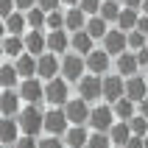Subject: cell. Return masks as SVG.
Segmentation results:
<instances>
[{"mask_svg": "<svg viewBox=\"0 0 148 148\" xmlns=\"http://www.w3.org/2000/svg\"><path fill=\"white\" fill-rule=\"evenodd\" d=\"M140 8H129V6H123V11H120V17H117V28H123V31H134L137 28V20H140Z\"/></svg>", "mask_w": 148, "mask_h": 148, "instance_id": "4316f807", "label": "cell"}, {"mask_svg": "<svg viewBox=\"0 0 148 148\" xmlns=\"http://www.w3.org/2000/svg\"><path fill=\"white\" fill-rule=\"evenodd\" d=\"M126 148H145V137H140V134H132V140L126 143Z\"/></svg>", "mask_w": 148, "mask_h": 148, "instance_id": "ab89813d", "label": "cell"}, {"mask_svg": "<svg viewBox=\"0 0 148 148\" xmlns=\"http://www.w3.org/2000/svg\"><path fill=\"white\" fill-rule=\"evenodd\" d=\"M140 11H143V14H148V0H143V6H140Z\"/></svg>", "mask_w": 148, "mask_h": 148, "instance_id": "bcb514c9", "label": "cell"}, {"mask_svg": "<svg viewBox=\"0 0 148 148\" xmlns=\"http://www.w3.org/2000/svg\"><path fill=\"white\" fill-rule=\"evenodd\" d=\"M14 64H17V70H20L23 78H34L36 75V67H39V56H34V53L25 50L20 59H14Z\"/></svg>", "mask_w": 148, "mask_h": 148, "instance_id": "44dd1931", "label": "cell"}, {"mask_svg": "<svg viewBox=\"0 0 148 148\" xmlns=\"http://www.w3.org/2000/svg\"><path fill=\"white\" fill-rule=\"evenodd\" d=\"M115 70L123 75V78H129V75H137V70H140L137 53H134V50H126V53L115 56Z\"/></svg>", "mask_w": 148, "mask_h": 148, "instance_id": "e0dca14e", "label": "cell"}, {"mask_svg": "<svg viewBox=\"0 0 148 148\" xmlns=\"http://www.w3.org/2000/svg\"><path fill=\"white\" fill-rule=\"evenodd\" d=\"M20 95H23L25 103H42V101H45V81H42L39 75L23 78V81H20Z\"/></svg>", "mask_w": 148, "mask_h": 148, "instance_id": "30bf717a", "label": "cell"}, {"mask_svg": "<svg viewBox=\"0 0 148 148\" xmlns=\"http://www.w3.org/2000/svg\"><path fill=\"white\" fill-rule=\"evenodd\" d=\"M112 145H115V143H112L109 132H92L90 143H87V148H112Z\"/></svg>", "mask_w": 148, "mask_h": 148, "instance_id": "1f68e13d", "label": "cell"}, {"mask_svg": "<svg viewBox=\"0 0 148 148\" xmlns=\"http://www.w3.org/2000/svg\"><path fill=\"white\" fill-rule=\"evenodd\" d=\"M120 11H123V3L120 0H103V6H101V17L106 23H117Z\"/></svg>", "mask_w": 148, "mask_h": 148, "instance_id": "f546056e", "label": "cell"}, {"mask_svg": "<svg viewBox=\"0 0 148 148\" xmlns=\"http://www.w3.org/2000/svg\"><path fill=\"white\" fill-rule=\"evenodd\" d=\"M117 115H115V109H112V103H101V106H92L90 112V126H92V132H109L112 126H115Z\"/></svg>", "mask_w": 148, "mask_h": 148, "instance_id": "277c9868", "label": "cell"}, {"mask_svg": "<svg viewBox=\"0 0 148 148\" xmlns=\"http://www.w3.org/2000/svg\"><path fill=\"white\" fill-rule=\"evenodd\" d=\"M109 67H112V53L106 48H92L87 53V73H95V75H106Z\"/></svg>", "mask_w": 148, "mask_h": 148, "instance_id": "52a82bcc", "label": "cell"}, {"mask_svg": "<svg viewBox=\"0 0 148 148\" xmlns=\"http://www.w3.org/2000/svg\"><path fill=\"white\" fill-rule=\"evenodd\" d=\"M87 31H90L92 39H103V36H106V31H109V23H106L101 14H92L90 20H87Z\"/></svg>", "mask_w": 148, "mask_h": 148, "instance_id": "f1b7e54d", "label": "cell"}, {"mask_svg": "<svg viewBox=\"0 0 148 148\" xmlns=\"http://www.w3.org/2000/svg\"><path fill=\"white\" fill-rule=\"evenodd\" d=\"M39 148H67V143L62 140V137H45V140H39Z\"/></svg>", "mask_w": 148, "mask_h": 148, "instance_id": "8d00e7d4", "label": "cell"}, {"mask_svg": "<svg viewBox=\"0 0 148 148\" xmlns=\"http://www.w3.org/2000/svg\"><path fill=\"white\" fill-rule=\"evenodd\" d=\"M36 6H39L42 11H48V14H50V11H56V8H62L64 3H62V0H39Z\"/></svg>", "mask_w": 148, "mask_h": 148, "instance_id": "f35d334b", "label": "cell"}, {"mask_svg": "<svg viewBox=\"0 0 148 148\" xmlns=\"http://www.w3.org/2000/svg\"><path fill=\"white\" fill-rule=\"evenodd\" d=\"M145 78H148V67H145Z\"/></svg>", "mask_w": 148, "mask_h": 148, "instance_id": "c3c4849f", "label": "cell"}, {"mask_svg": "<svg viewBox=\"0 0 148 148\" xmlns=\"http://www.w3.org/2000/svg\"><path fill=\"white\" fill-rule=\"evenodd\" d=\"M3 148H11V145H3Z\"/></svg>", "mask_w": 148, "mask_h": 148, "instance_id": "f907efd6", "label": "cell"}, {"mask_svg": "<svg viewBox=\"0 0 148 148\" xmlns=\"http://www.w3.org/2000/svg\"><path fill=\"white\" fill-rule=\"evenodd\" d=\"M120 98H126V78L120 73H115V75H103V101L106 103H115V101H120Z\"/></svg>", "mask_w": 148, "mask_h": 148, "instance_id": "8fae6325", "label": "cell"}, {"mask_svg": "<svg viewBox=\"0 0 148 148\" xmlns=\"http://www.w3.org/2000/svg\"><path fill=\"white\" fill-rule=\"evenodd\" d=\"M115 148H126V145H115Z\"/></svg>", "mask_w": 148, "mask_h": 148, "instance_id": "681fc988", "label": "cell"}, {"mask_svg": "<svg viewBox=\"0 0 148 148\" xmlns=\"http://www.w3.org/2000/svg\"><path fill=\"white\" fill-rule=\"evenodd\" d=\"M39 0H17V11H31Z\"/></svg>", "mask_w": 148, "mask_h": 148, "instance_id": "60d3db41", "label": "cell"}, {"mask_svg": "<svg viewBox=\"0 0 148 148\" xmlns=\"http://www.w3.org/2000/svg\"><path fill=\"white\" fill-rule=\"evenodd\" d=\"M103 48H106L112 56L126 53V50H129V31H123V28H112V31H106V36H103Z\"/></svg>", "mask_w": 148, "mask_h": 148, "instance_id": "7c38bea8", "label": "cell"}, {"mask_svg": "<svg viewBox=\"0 0 148 148\" xmlns=\"http://www.w3.org/2000/svg\"><path fill=\"white\" fill-rule=\"evenodd\" d=\"M126 98H132L134 103L145 101L148 98V78H143V75H129V78H126Z\"/></svg>", "mask_w": 148, "mask_h": 148, "instance_id": "9a60e30c", "label": "cell"}, {"mask_svg": "<svg viewBox=\"0 0 148 148\" xmlns=\"http://www.w3.org/2000/svg\"><path fill=\"white\" fill-rule=\"evenodd\" d=\"M87 20H90V14H87L81 6H70V8H64V28H67L70 34H75V31H81V28H87Z\"/></svg>", "mask_w": 148, "mask_h": 148, "instance_id": "2e32d148", "label": "cell"}, {"mask_svg": "<svg viewBox=\"0 0 148 148\" xmlns=\"http://www.w3.org/2000/svg\"><path fill=\"white\" fill-rule=\"evenodd\" d=\"M17 81H23L17 64H14V62H6V64L0 67V84H3V90H14Z\"/></svg>", "mask_w": 148, "mask_h": 148, "instance_id": "d4e9b609", "label": "cell"}, {"mask_svg": "<svg viewBox=\"0 0 148 148\" xmlns=\"http://www.w3.org/2000/svg\"><path fill=\"white\" fill-rule=\"evenodd\" d=\"M112 109H115L117 120H132V117L137 115V103H134L132 98H120V101H115V103H112Z\"/></svg>", "mask_w": 148, "mask_h": 148, "instance_id": "83f0119b", "label": "cell"}, {"mask_svg": "<svg viewBox=\"0 0 148 148\" xmlns=\"http://www.w3.org/2000/svg\"><path fill=\"white\" fill-rule=\"evenodd\" d=\"M92 36H90V31L87 28H81V31H75V34H70V50H75V53H81V56H87L92 50Z\"/></svg>", "mask_w": 148, "mask_h": 148, "instance_id": "ffe728a7", "label": "cell"}, {"mask_svg": "<svg viewBox=\"0 0 148 148\" xmlns=\"http://www.w3.org/2000/svg\"><path fill=\"white\" fill-rule=\"evenodd\" d=\"M67 87H70V81H67V78H62V75H59V78H50V81H45V101H48L50 106H64L67 101Z\"/></svg>", "mask_w": 148, "mask_h": 148, "instance_id": "8992f818", "label": "cell"}, {"mask_svg": "<svg viewBox=\"0 0 148 148\" xmlns=\"http://www.w3.org/2000/svg\"><path fill=\"white\" fill-rule=\"evenodd\" d=\"M64 143L67 148H87V143H90V132L84 129V126H70L64 134Z\"/></svg>", "mask_w": 148, "mask_h": 148, "instance_id": "603a6c76", "label": "cell"}, {"mask_svg": "<svg viewBox=\"0 0 148 148\" xmlns=\"http://www.w3.org/2000/svg\"><path fill=\"white\" fill-rule=\"evenodd\" d=\"M64 112H67V120H70V126H84V123H90V101H84L81 95L78 98H70L64 103Z\"/></svg>", "mask_w": 148, "mask_h": 148, "instance_id": "5b68a950", "label": "cell"}, {"mask_svg": "<svg viewBox=\"0 0 148 148\" xmlns=\"http://www.w3.org/2000/svg\"><path fill=\"white\" fill-rule=\"evenodd\" d=\"M137 53V62H140V67H148V45L145 48H140V50H134Z\"/></svg>", "mask_w": 148, "mask_h": 148, "instance_id": "b9f144b4", "label": "cell"}, {"mask_svg": "<svg viewBox=\"0 0 148 148\" xmlns=\"http://www.w3.org/2000/svg\"><path fill=\"white\" fill-rule=\"evenodd\" d=\"M67 48H70V31L67 28H56V31H48V50L64 56Z\"/></svg>", "mask_w": 148, "mask_h": 148, "instance_id": "ac0fdd59", "label": "cell"}, {"mask_svg": "<svg viewBox=\"0 0 148 148\" xmlns=\"http://www.w3.org/2000/svg\"><path fill=\"white\" fill-rule=\"evenodd\" d=\"M17 11V0H0V17L6 20V17H11Z\"/></svg>", "mask_w": 148, "mask_h": 148, "instance_id": "74e56055", "label": "cell"}, {"mask_svg": "<svg viewBox=\"0 0 148 148\" xmlns=\"http://www.w3.org/2000/svg\"><path fill=\"white\" fill-rule=\"evenodd\" d=\"M11 148H39V140H36V137H31V134H23V137H20Z\"/></svg>", "mask_w": 148, "mask_h": 148, "instance_id": "d590c367", "label": "cell"}, {"mask_svg": "<svg viewBox=\"0 0 148 148\" xmlns=\"http://www.w3.org/2000/svg\"><path fill=\"white\" fill-rule=\"evenodd\" d=\"M25 20H28V28H45L48 25V11H42L39 6H34L31 11H25Z\"/></svg>", "mask_w": 148, "mask_h": 148, "instance_id": "4dcf8cb0", "label": "cell"}, {"mask_svg": "<svg viewBox=\"0 0 148 148\" xmlns=\"http://www.w3.org/2000/svg\"><path fill=\"white\" fill-rule=\"evenodd\" d=\"M123 6H129V8H140L143 6V0H120Z\"/></svg>", "mask_w": 148, "mask_h": 148, "instance_id": "ee69618b", "label": "cell"}, {"mask_svg": "<svg viewBox=\"0 0 148 148\" xmlns=\"http://www.w3.org/2000/svg\"><path fill=\"white\" fill-rule=\"evenodd\" d=\"M84 75H87V56L75 53V50L64 53L62 56V78H67L70 84H78Z\"/></svg>", "mask_w": 148, "mask_h": 148, "instance_id": "6da1fadb", "label": "cell"}, {"mask_svg": "<svg viewBox=\"0 0 148 148\" xmlns=\"http://www.w3.org/2000/svg\"><path fill=\"white\" fill-rule=\"evenodd\" d=\"M78 95H81L84 101H90V103L103 98V75H95V73L84 75L81 81H78Z\"/></svg>", "mask_w": 148, "mask_h": 148, "instance_id": "ba28073f", "label": "cell"}, {"mask_svg": "<svg viewBox=\"0 0 148 148\" xmlns=\"http://www.w3.org/2000/svg\"><path fill=\"white\" fill-rule=\"evenodd\" d=\"M25 50L34 56L48 53V34H42V28H28L25 31Z\"/></svg>", "mask_w": 148, "mask_h": 148, "instance_id": "5bb4252c", "label": "cell"}, {"mask_svg": "<svg viewBox=\"0 0 148 148\" xmlns=\"http://www.w3.org/2000/svg\"><path fill=\"white\" fill-rule=\"evenodd\" d=\"M36 75H39L42 81L59 78V75H62V59H59V53H53V50L42 53L39 56V67H36Z\"/></svg>", "mask_w": 148, "mask_h": 148, "instance_id": "9c48e42d", "label": "cell"}, {"mask_svg": "<svg viewBox=\"0 0 148 148\" xmlns=\"http://www.w3.org/2000/svg\"><path fill=\"white\" fill-rule=\"evenodd\" d=\"M145 45H148V36L143 31H137V28L129 31V50H140V48H145Z\"/></svg>", "mask_w": 148, "mask_h": 148, "instance_id": "d6a6232c", "label": "cell"}, {"mask_svg": "<svg viewBox=\"0 0 148 148\" xmlns=\"http://www.w3.org/2000/svg\"><path fill=\"white\" fill-rule=\"evenodd\" d=\"M145 148H148V134H145Z\"/></svg>", "mask_w": 148, "mask_h": 148, "instance_id": "7dc6e473", "label": "cell"}, {"mask_svg": "<svg viewBox=\"0 0 148 148\" xmlns=\"http://www.w3.org/2000/svg\"><path fill=\"white\" fill-rule=\"evenodd\" d=\"M6 34H14V36H25L28 31V20H25V11H14L11 17H6Z\"/></svg>", "mask_w": 148, "mask_h": 148, "instance_id": "cb8c5ba5", "label": "cell"}, {"mask_svg": "<svg viewBox=\"0 0 148 148\" xmlns=\"http://www.w3.org/2000/svg\"><path fill=\"white\" fill-rule=\"evenodd\" d=\"M62 3H64V8H70V6H78L81 0H62Z\"/></svg>", "mask_w": 148, "mask_h": 148, "instance_id": "f6af8a7d", "label": "cell"}, {"mask_svg": "<svg viewBox=\"0 0 148 148\" xmlns=\"http://www.w3.org/2000/svg\"><path fill=\"white\" fill-rule=\"evenodd\" d=\"M20 137H23L20 120H17V117H3V129H0V140H3V145H14Z\"/></svg>", "mask_w": 148, "mask_h": 148, "instance_id": "d6986e66", "label": "cell"}, {"mask_svg": "<svg viewBox=\"0 0 148 148\" xmlns=\"http://www.w3.org/2000/svg\"><path fill=\"white\" fill-rule=\"evenodd\" d=\"M0 112H3V117H17L23 112V95H20V90H3L0 92Z\"/></svg>", "mask_w": 148, "mask_h": 148, "instance_id": "4fadbf2b", "label": "cell"}, {"mask_svg": "<svg viewBox=\"0 0 148 148\" xmlns=\"http://www.w3.org/2000/svg\"><path fill=\"white\" fill-rule=\"evenodd\" d=\"M67 129H70V120H67L64 106H50L45 112V132L53 134V137H64Z\"/></svg>", "mask_w": 148, "mask_h": 148, "instance_id": "3957f363", "label": "cell"}, {"mask_svg": "<svg viewBox=\"0 0 148 148\" xmlns=\"http://www.w3.org/2000/svg\"><path fill=\"white\" fill-rule=\"evenodd\" d=\"M3 53H6L8 59H20L25 53V36L6 34V36H3Z\"/></svg>", "mask_w": 148, "mask_h": 148, "instance_id": "7402d4cb", "label": "cell"}, {"mask_svg": "<svg viewBox=\"0 0 148 148\" xmlns=\"http://www.w3.org/2000/svg\"><path fill=\"white\" fill-rule=\"evenodd\" d=\"M137 112H140V115H145V117H148V98H145V101H140V103H137Z\"/></svg>", "mask_w": 148, "mask_h": 148, "instance_id": "7bdbcfd3", "label": "cell"}, {"mask_svg": "<svg viewBox=\"0 0 148 148\" xmlns=\"http://www.w3.org/2000/svg\"><path fill=\"white\" fill-rule=\"evenodd\" d=\"M17 120H20L23 134H31V137H36V134L45 129V112L39 109V103H28V106L17 115Z\"/></svg>", "mask_w": 148, "mask_h": 148, "instance_id": "7a4b0ae2", "label": "cell"}, {"mask_svg": "<svg viewBox=\"0 0 148 148\" xmlns=\"http://www.w3.org/2000/svg\"><path fill=\"white\" fill-rule=\"evenodd\" d=\"M48 31H56V28H64V8H56V11H50L48 14V25H45Z\"/></svg>", "mask_w": 148, "mask_h": 148, "instance_id": "836d02e7", "label": "cell"}, {"mask_svg": "<svg viewBox=\"0 0 148 148\" xmlns=\"http://www.w3.org/2000/svg\"><path fill=\"white\" fill-rule=\"evenodd\" d=\"M78 6H81L84 11L92 17V14H101V6H103V0H81Z\"/></svg>", "mask_w": 148, "mask_h": 148, "instance_id": "e575fe53", "label": "cell"}, {"mask_svg": "<svg viewBox=\"0 0 148 148\" xmlns=\"http://www.w3.org/2000/svg\"><path fill=\"white\" fill-rule=\"evenodd\" d=\"M132 126H129V120H115V126L109 129V137H112V143L115 145H126V143L132 140Z\"/></svg>", "mask_w": 148, "mask_h": 148, "instance_id": "484cf974", "label": "cell"}]
</instances>
